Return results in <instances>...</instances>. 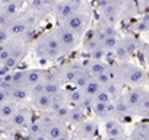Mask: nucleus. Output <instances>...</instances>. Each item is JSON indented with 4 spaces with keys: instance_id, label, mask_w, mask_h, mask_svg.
I'll return each mask as SVG.
<instances>
[{
    "instance_id": "f257e3e1",
    "label": "nucleus",
    "mask_w": 149,
    "mask_h": 140,
    "mask_svg": "<svg viewBox=\"0 0 149 140\" xmlns=\"http://www.w3.org/2000/svg\"><path fill=\"white\" fill-rule=\"evenodd\" d=\"M111 67H113V73H114V82L127 83L134 88H139L148 80V73L137 64L121 61L117 66H111Z\"/></svg>"
},
{
    "instance_id": "f03ea898",
    "label": "nucleus",
    "mask_w": 149,
    "mask_h": 140,
    "mask_svg": "<svg viewBox=\"0 0 149 140\" xmlns=\"http://www.w3.org/2000/svg\"><path fill=\"white\" fill-rule=\"evenodd\" d=\"M35 53L40 58H44V60H50V61H54V60H58L64 55H67L63 50V47L60 45L57 37L54 35L53 29L42 34L37 42H35Z\"/></svg>"
},
{
    "instance_id": "7ed1b4c3",
    "label": "nucleus",
    "mask_w": 149,
    "mask_h": 140,
    "mask_svg": "<svg viewBox=\"0 0 149 140\" xmlns=\"http://www.w3.org/2000/svg\"><path fill=\"white\" fill-rule=\"evenodd\" d=\"M88 24H89V13L85 12L84 9H81L79 12H76L74 15H72L70 18H67L64 22L58 24L61 26H64L67 31L73 32L78 38L85 35L86 29H88Z\"/></svg>"
},
{
    "instance_id": "20e7f679",
    "label": "nucleus",
    "mask_w": 149,
    "mask_h": 140,
    "mask_svg": "<svg viewBox=\"0 0 149 140\" xmlns=\"http://www.w3.org/2000/svg\"><path fill=\"white\" fill-rule=\"evenodd\" d=\"M84 72V64L81 61H72L66 66H63L58 73H56L57 79L60 83H74V80L78 79V76Z\"/></svg>"
},
{
    "instance_id": "39448f33",
    "label": "nucleus",
    "mask_w": 149,
    "mask_h": 140,
    "mask_svg": "<svg viewBox=\"0 0 149 140\" xmlns=\"http://www.w3.org/2000/svg\"><path fill=\"white\" fill-rule=\"evenodd\" d=\"M84 8V3H78V2H72V0H61L58 2L54 8V15L58 24L64 22L67 18H70L72 15H74L76 12H79Z\"/></svg>"
},
{
    "instance_id": "423d86ee",
    "label": "nucleus",
    "mask_w": 149,
    "mask_h": 140,
    "mask_svg": "<svg viewBox=\"0 0 149 140\" xmlns=\"http://www.w3.org/2000/svg\"><path fill=\"white\" fill-rule=\"evenodd\" d=\"M53 32H54V35L57 37V40H58V42H60V45L63 47V50H64L66 54L72 53L74 48H76V45H78V37L74 35L73 32L67 31V29H66L64 26H61V25L54 26V28H53Z\"/></svg>"
},
{
    "instance_id": "0eeeda50",
    "label": "nucleus",
    "mask_w": 149,
    "mask_h": 140,
    "mask_svg": "<svg viewBox=\"0 0 149 140\" xmlns=\"http://www.w3.org/2000/svg\"><path fill=\"white\" fill-rule=\"evenodd\" d=\"M9 37H22L29 32V24L26 19H12L6 26Z\"/></svg>"
},
{
    "instance_id": "6e6552de",
    "label": "nucleus",
    "mask_w": 149,
    "mask_h": 140,
    "mask_svg": "<svg viewBox=\"0 0 149 140\" xmlns=\"http://www.w3.org/2000/svg\"><path fill=\"white\" fill-rule=\"evenodd\" d=\"M143 95H145V91H142V89H139V88H133L132 91H129V92H127L124 96H121V98H123V101H124L127 110L134 112L136 108L139 107V104H140Z\"/></svg>"
},
{
    "instance_id": "1a4fd4ad",
    "label": "nucleus",
    "mask_w": 149,
    "mask_h": 140,
    "mask_svg": "<svg viewBox=\"0 0 149 140\" xmlns=\"http://www.w3.org/2000/svg\"><path fill=\"white\" fill-rule=\"evenodd\" d=\"M84 69L91 75V78H95L97 75L105 72L110 69V66L104 61V60H92V58H86L85 61H82Z\"/></svg>"
},
{
    "instance_id": "9d476101",
    "label": "nucleus",
    "mask_w": 149,
    "mask_h": 140,
    "mask_svg": "<svg viewBox=\"0 0 149 140\" xmlns=\"http://www.w3.org/2000/svg\"><path fill=\"white\" fill-rule=\"evenodd\" d=\"M95 131H97V124L94 121H89L88 120V121H82L79 124L76 133H78V137L81 140H89V139L94 137Z\"/></svg>"
},
{
    "instance_id": "9b49d317",
    "label": "nucleus",
    "mask_w": 149,
    "mask_h": 140,
    "mask_svg": "<svg viewBox=\"0 0 149 140\" xmlns=\"http://www.w3.org/2000/svg\"><path fill=\"white\" fill-rule=\"evenodd\" d=\"M105 133H107V137H114V139H123L124 137V128L116 120H108L105 123Z\"/></svg>"
},
{
    "instance_id": "f8f14e48",
    "label": "nucleus",
    "mask_w": 149,
    "mask_h": 140,
    "mask_svg": "<svg viewBox=\"0 0 149 140\" xmlns=\"http://www.w3.org/2000/svg\"><path fill=\"white\" fill-rule=\"evenodd\" d=\"M44 75H45V73H42L41 70H38V69L25 70V86L29 88V86H32V85H35V83L42 82Z\"/></svg>"
},
{
    "instance_id": "ddd939ff",
    "label": "nucleus",
    "mask_w": 149,
    "mask_h": 140,
    "mask_svg": "<svg viewBox=\"0 0 149 140\" xmlns=\"http://www.w3.org/2000/svg\"><path fill=\"white\" fill-rule=\"evenodd\" d=\"M120 44H121V47L126 50V53L129 54V57L133 55V54L140 48V47H139L137 38H136V37H132V35H127V37L120 38Z\"/></svg>"
},
{
    "instance_id": "4468645a",
    "label": "nucleus",
    "mask_w": 149,
    "mask_h": 140,
    "mask_svg": "<svg viewBox=\"0 0 149 140\" xmlns=\"http://www.w3.org/2000/svg\"><path fill=\"white\" fill-rule=\"evenodd\" d=\"M45 136L50 139V140H57L58 137H61V136H64L67 131H66V128H64V125L61 124V123H53L50 127H47L45 128Z\"/></svg>"
},
{
    "instance_id": "2eb2a0df",
    "label": "nucleus",
    "mask_w": 149,
    "mask_h": 140,
    "mask_svg": "<svg viewBox=\"0 0 149 140\" xmlns=\"http://www.w3.org/2000/svg\"><path fill=\"white\" fill-rule=\"evenodd\" d=\"M85 114H84V108L81 105H76L73 108H69V117H67V123L74 124V125H79L84 120Z\"/></svg>"
},
{
    "instance_id": "dca6fc26",
    "label": "nucleus",
    "mask_w": 149,
    "mask_h": 140,
    "mask_svg": "<svg viewBox=\"0 0 149 140\" xmlns=\"http://www.w3.org/2000/svg\"><path fill=\"white\" fill-rule=\"evenodd\" d=\"M101 89H102V86H101V85L92 78V79H91V80H89V82H88L81 91H82V94H84L85 98H88V99L92 101V98H94Z\"/></svg>"
},
{
    "instance_id": "f3484780",
    "label": "nucleus",
    "mask_w": 149,
    "mask_h": 140,
    "mask_svg": "<svg viewBox=\"0 0 149 140\" xmlns=\"http://www.w3.org/2000/svg\"><path fill=\"white\" fill-rule=\"evenodd\" d=\"M12 124L16 125V127H26L29 124V112L26 110H21V111H16L13 115H12Z\"/></svg>"
},
{
    "instance_id": "a211bd4d",
    "label": "nucleus",
    "mask_w": 149,
    "mask_h": 140,
    "mask_svg": "<svg viewBox=\"0 0 149 140\" xmlns=\"http://www.w3.org/2000/svg\"><path fill=\"white\" fill-rule=\"evenodd\" d=\"M18 111L16 108V102L13 101H6L5 104L0 105V118L2 120H10L12 115Z\"/></svg>"
},
{
    "instance_id": "6ab92c4d",
    "label": "nucleus",
    "mask_w": 149,
    "mask_h": 140,
    "mask_svg": "<svg viewBox=\"0 0 149 140\" xmlns=\"http://www.w3.org/2000/svg\"><path fill=\"white\" fill-rule=\"evenodd\" d=\"M35 101V107L41 111H48L51 110V105H53V96L47 95V94H41L38 96L34 98Z\"/></svg>"
},
{
    "instance_id": "aec40b11",
    "label": "nucleus",
    "mask_w": 149,
    "mask_h": 140,
    "mask_svg": "<svg viewBox=\"0 0 149 140\" xmlns=\"http://www.w3.org/2000/svg\"><path fill=\"white\" fill-rule=\"evenodd\" d=\"M19 9H21V6L15 2V0L10 2V3H6V5H0V12H3L10 19H16V16L19 13Z\"/></svg>"
},
{
    "instance_id": "412c9836",
    "label": "nucleus",
    "mask_w": 149,
    "mask_h": 140,
    "mask_svg": "<svg viewBox=\"0 0 149 140\" xmlns=\"http://www.w3.org/2000/svg\"><path fill=\"white\" fill-rule=\"evenodd\" d=\"M9 96L13 99V102L24 101L28 96V88H25V86H13V88L9 89Z\"/></svg>"
},
{
    "instance_id": "4be33fe9",
    "label": "nucleus",
    "mask_w": 149,
    "mask_h": 140,
    "mask_svg": "<svg viewBox=\"0 0 149 140\" xmlns=\"http://www.w3.org/2000/svg\"><path fill=\"white\" fill-rule=\"evenodd\" d=\"M134 112L139 115H143V117L149 115V92H145V95H143V98H142V101Z\"/></svg>"
},
{
    "instance_id": "5701e85b",
    "label": "nucleus",
    "mask_w": 149,
    "mask_h": 140,
    "mask_svg": "<svg viewBox=\"0 0 149 140\" xmlns=\"http://www.w3.org/2000/svg\"><path fill=\"white\" fill-rule=\"evenodd\" d=\"M113 101V98L105 92V89L102 88L94 98H92V104H110Z\"/></svg>"
},
{
    "instance_id": "b1692460",
    "label": "nucleus",
    "mask_w": 149,
    "mask_h": 140,
    "mask_svg": "<svg viewBox=\"0 0 149 140\" xmlns=\"http://www.w3.org/2000/svg\"><path fill=\"white\" fill-rule=\"evenodd\" d=\"M148 130H149V125H146V124L137 125L132 131V140H143V137H145V134H146Z\"/></svg>"
},
{
    "instance_id": "393cba45",
    "label": "nucleus",
    "mask_w": 149,
    "mask_h": 140,
    "mask_svg": "<svg viewBox=\"0 0 149 140\" xmlns=\"http://www.w3.org/2000/svg\"><path fill=\"white\" fill-rule=\"evenodd\" d=\"M134 29L139 31V32H149V12L137 22V25L134 26Z\"/></svg>"
},
{
    "instance_id": "a878e982",
    "label": "nucleus",
    "mask_w": 149,
    "mask_h": 140,
    "mask_svg": "<svg viewBox=\"0 0 149 140\" xmlns=\"http://www.w3.org/2000/svg\"><path fill=\"white\" fill-rule=\"evenodd\" d=\"M10 57V51L6 45H3L2 48H0V64H3L8 58Z\"/></svg>"
},
{
    "instance_id": "bb28decb",
    "label": "nucleus",
    "mask_w": 149,
    "mask_h": 140,
    "mask_svg": "<svg viewBox=\"0 0 149 140\" xmlns=\"http://www.w3.org/2000/svg\"><path fill=\"white\" fill-rule=\"evenodd\" d=\"M10 18L9 16H6L3 12H0V26H2V28H6L9 24H10Z\"/></svg>"
},
{
    "instance_id": "cd10ccee",
    "label": "nucleus",
    "mask_w": 149,
    "mask_h": 140,
    "mask_svg": "<svg viewBox=\"0 0 149 140\" xmlns=\"http://www.w3.org/2000/svg\"><path fill=\"white\" fill-rule=\"evenodd\" d=\"M9 98V91H3V89H0V105L5 104Z\"/></svg>"
},
{
    "instance_id": "c85d7f7f",
    "label": "nucleus",
    "mask_w": 149,
    "mask_h": 140,
    "mask_svg": "<svg viewBox=\"0 0 149 140\" xmlns=\"http://www.w3.org/2000/svg\"><path fill=\"white\" fill-rule=\"evenodd\" d=\"M142 53H143V55H145V58H146V61H148V64H149V51L145 50V48H142Z\"/></svg>"
},
{
    "instance_id": "c756f323",
    "label": "nucleus",
    "mask_w": 149,
    "mask_h": 140,
    "mask_svg": "<svg viewBox=\"0 0 149 140\" xmlns=\"http://www.w3.org/2000/svg\"><path fill=\"white\" fill-rule=\"evenodd\" d=\"M15 2H16L19 6H22V5H25V3H29V0H15Z\"/></svg>"
},
{
    "instance_id": "7c9ffc66",
    "label": "nucleus",
    "mask_w": 149,
    "mask_h": 140,
    "mask_svg": "<svg viewBox=\"0 0 149 140\" xmlns=\"http://www.w3.org/2000/svg\"><path fill=\"white\" fill-rule=\"evenodd\" d=\"M127 2H134V0H127Z\"/></svg>"
}]
</instances>
